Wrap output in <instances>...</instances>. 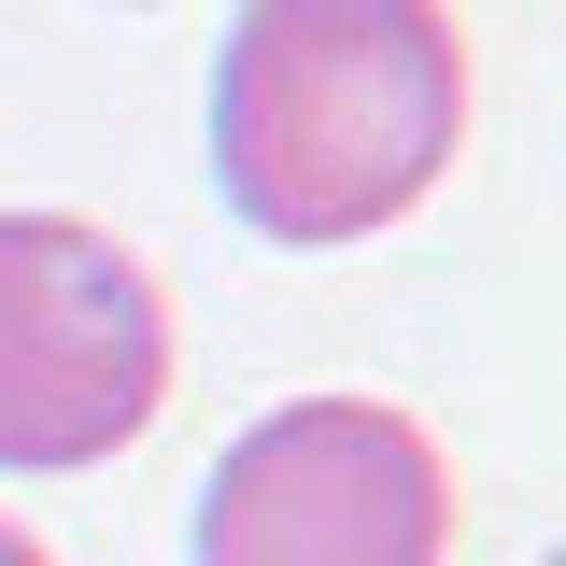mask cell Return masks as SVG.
I'll return each mask as SVG.
<instances>
[{
  "label": "cell",
  "instance_id": "obj_1",
  "mask_svg": "<svg viewBox=\"0 0 566 566\" xmlns=\"http://www.w3.org/2000/svg\"><path fill=\"white\" fill-rule=\"evenodd\" d=\"M468 43L453 0H241L212 71V185L255 241H368L453 170Z\"/></svg>",
  "mask_w": 566,
  "mask_h": 566
},
{
  "label": "cell",
  "instance_id": "obj_2",
  "mask_svg": "<svg viewBox=\"0 0 566 566\" xmlns=\"http://www.w3.org/2000/svg\"><path fill=\"white\" fill-rule=\"evenodd\" d=\"M199 566H453V453L397 397H283L212 453Z\"/></svg>",
  "mask_w": 566,
  "mask_h": 566
},
{
  "label": "cell",
  "instance_id": "obj_3",
  "mask_svg": "<svg viewBox=\"0 0 566 566\" xmlns=\"http://www.w3.org/2000/svg\"><path fill=\"white\" fill-rule=\"evenodd\" d=\"M170 397V297L85 212H0V468H99Z\"/></svg>",
  "mask_w": 566,
  "mask_h": 566
},
{
  "label": "cell",
  "instance_id": "obj_4",
  "mask_svg": "<svg viewBox=\"0 0 566 566\" xmlns=\"http://www.w3.org/2000/svg\"><path fill=\"white\" fill-rule=\"evenodd\" d=\"M0 566H43V538H29V524H0Z\"/></svg>",
  "mask_w": 566,
  "mask_h": 566
}]
</instances>
